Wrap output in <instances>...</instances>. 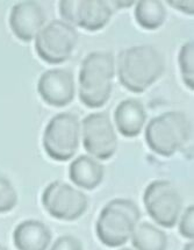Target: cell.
<instances>
[{
    "instance_id": "1",
    "label": "cell",
    "mask_w": 194,
    "mask_h": 250,
    "mask_svg": "<svg viewBox=\"0 0 194 250\" xmlns=\"http://www.w3.org/2000/svg\"><path fill=\"white\" fill-rule=\"evenodd\" d=\"M165 60L151 44H139L123 49L117 56V76L122 86L142 93L163 75Z\"/></svg>"
},
{
    "instance_id": "2",
    "label": "cell",
    "mask_w": 194,
    "mask_h": 250,
    "mask_svg": "<svg viewBox=\"0 0 194 250\" xmlns=\"http://www.w3.org/2000/svg\"><path fill=\"white\" fill-rule=\"evenodd\" d=\"M115 76L114 55L93 51L85 57L79 71V99L90 108L102 107L111 98Z\"/></svg>"
},
{
    "instance_id": "3",
    "label": "cell",
    "mask_w": 194,
    "mask_h": 250,
    "mask_svg": "<svg viewBox=\"0 0 194 250\" xmlns=\"http://www.w3.org/2000/svg\"><path fill=\"white\" fill-rule=\"evenodd\" d=\"M139 219L141 212L133 200H111L100 212L96 225L97 236L102 245L111 248L123 246L132 237Z\"/></svg>"
},
{
    "instance_id": "4",
    "label": "cell",
    "mask_w": 194,
    "mask_h": 250,
    "mask_svg": "<svg viewBox=\"0 0 194 250\" xmlns=\"http://www.w3.org/2000/svg\"><path fill=\"white\" fill-rule=\"evenodd\" d=\"M192 124L185 113L169 111L154 118L145 128V141L151 150L170 157L189 141Z\"/></svg>"
},
{
    "instance_id": "5",
    "label": "cell",
    "mask_w": 194,
    "mask_h": 250,
    "mask_svg": "<svg viewBox=\"0 0 194 250\" xmlns=\"http://www.w3.org/2000/svg\"><path fill=\"white\" fill-rule=\"evenodd\" d=\"M80 124L74 113H59L48 123L43 133V147L48 156L58 162L72 158L79 146Z\"/></svg>"
},
{
    "instance_id": "6",
    "label": "cell",
    "mask_w": 194,
    "mask_h": 250,
    "mask_svg": "<svg viewBox=\"0 0 194 250\" xmlns=\"http://www.w3.org/2000/svg\"><path fill=\"white\" fill-rule=\"evenodd\" d=\"M78 42V33L71 23L53 20L35 38V50L39 57L50 64L68 61Z\"/></svg>"
},
{
    "instance_id": "7",
    "label": "cell",
    "mask_w": 194,
    "mask_h": 250,
    "mask_svg": "<svg viewBox=\"0 0 194 250\" xmlns=\"http://www.w3.org/2000/svg\"><path fill=\"white\" fill-rule=\"evenodd\" d=\"M143 201L148 214L159 226L172 228L177 224L183 199L172 183L163 179L151 182L145 188Z\"/></svg>"
},
{
    "instance_id": "8",
    "label": "cell",
    "mask_w": 194,
    "mask_h": 250,
    "mask_svg": "<svg viewBox=\"0 0 194 250\" xmlns=\"http://www.w3.org/2000/svg\"><path fill=\"white\" fill-rule=\"evenodd\" d=\"M44 208L59 220H77L86 212L89 200L83 192L64 182L50 183L42 194Z\"/></svg>"
},
{
    "instance_id": "9",
    "label": "cell",
    "mask_w": 194,
    "mask_h": 250,
    "mask_svg": "<svg viewBox=\"0 0 194 250\" xmlns=\"http://www.w3.org/2000/svg\"><path fill=\"white\" fill-rule=\"evenodd\" d=\"M84 148L101 161L110 160L117 150V138L107 113L98 112L87 115L81 123Z\"/></svg>"
},
{
    "instance_id": "10",
    "label": "cell",
    "mask_w": 194,
    "mask_h": 250,
    "mask_svg": "<svg viewBox=\"0 0 194 250\" xmlns=\"http://www.w3.org/2000/svg\"><path fill=\"white\" fill-rule=\"evenodd\" d=\"M59 13L64 19L89 32L102 29L113 15L111 1L105 0H63Z\"/></svg>"
},
{
    "instance_id": "11",
    "label": "cell",
    "mask_w": 194,
    "mask_h": 250,
    "mask_svg": "<svg viewBox=\"0 0 194 250\" xmlns=\"http://www.w3.org/2000/svg\"><path fill=\"white\" fill-rule=\"evenodd\" d=\"M38 92L48 105L64 107L75 98L74 75L66 69L48 70L39 79Z\"/></svg>"
},
{
    "instance_id": "12",
    "label": "cell",
    "mask_w": 194,
    "mask_h": 250,
    "mask_svg": "<svg viewBox=\"0 0 194 250\" xmlns=\"http://www.w3.org/2000/svg\"><path fill=\"white\" fill-rule=\"evenodd\" d=\"M47 15L36 1H20L11 10L10 27L13 34L23 42H30L44 27Z\"/></svg>"
},
{
    "instance_id": "13",
    "label": "cell",
    "mask_w": 194,
    "mask_h": 250,
    "mask_svg": "<svg viewBox=\"0 0 194 250\" xmlns=\"http://www.w3.org/2000/svg\"><path fill=\"white\" fill-rule=\"evenodd\" d=\"M117 130L126 138H135L143 129L147 112L143 104L136 99L122 100L114 112Z\"/></svg>"
},
{
    "instance_id": "14",
    "label": "cell",
    "mask_w": 194,
    "mask_h": 250,
    "mask_svg": "<svg viewBox=\"0 0 194 250\" xmlns=\"http://www.w3.org/2000/svg\"><path fill=\"white\" fill-rule=\"evenodd\" d=\"M13 242L18 250H47L51 242V231L43 222L26 220L15 228Z\"/></svg>"
},
{
    "instance_id": "15",
    "label": "cell",
    "mask_w": 194,
    "mask_h": 250,
    "mask_svg": "<svg viewBox=\"0 0 194 250\" xmlns=\"http://www.w3.org/2000/svg\"><path fill=\"white\" fill-rule=\"evenodd\" d=\"M105 169L96 158L81 155L77 157L69 167L70 179L77 187L85 190H93L101 184Z\"/></svg>"
},
{
    "instance_id": "16",
    "label": "cell",
    "mask_w": 194,
    "mask_h": 250,
    "mask_svg": "<svg viewBox=\"0 0 194 250\" xmlns=\"http://www.w3.org/2000/svg\"><path fill=\"white\" fill-rule=\"evenodd\" d=\"M132 242L136 250H166L168 236L159 228L149 222L137 224L132 234Z\"/></svg>"
},
{
    "instance_id": "17",
    "label": "cell",
    "mask_w": 194,
    "mask_h": 250,
    "mask_svg": "<svg viewBox=\"0 0 194 250\" xmlns=\"http://www.w3.org/2000/svg\"><path fill=\"white\" fill-rule=\"evenodd\" d=\"M135 19L142 28L158 29L166 19V10L158 0H143L136 4Z\"/></svg>"
},
{
    "instance_id": "18",
    "label": "cell",
    "mask_w": 194,
    "mask_h": 250,
    "mask_svg": "<svg viewBox=\"0 0 194 250\" xmlns=\"http://www.w3.org/2000/svg\"><path fill=\"white\" fill-rule=\"evenodd\" d=\"M193 53L194 43L193 41L186 42L180 48L179 55H178V63L181 72V78L186 86L193 90L194 88V69H193Z\"/></svg>"
},
{
    "instance_id": "19",
    "label": "cell",
    "mask_w": 194,
    "mask_h": 250,
    "mask_svg": "<svg viewBox=\"0 0 194 250\" xmlns=\"http://www.w3.org/2000/svg\"><path fill=\"white\" fill-rule=\"evenodd\" d=\"M18 193L10 179L0 172V213L10 212L17 206Z\"/></svg>"
},
{
    "instance_id": "20",
    "label": "cell",
    "mask_w": 194,
    "mask_h": 250,
    "mask_svg": "<svg viewBox=\"0 0 194 250\" xmlns=\"http://www.w3.org/2000/svg\"><path fill=\"white\" fill-rule=\"evenodd\" d=\"M194 207L189 206L186 208V211L184 212L183 216H181L180 222H179V231L180 234L186 239L192 240L194 239Z\"/></svg>"
},
{
    "instance_id": "21",
    "label": "cell",
    "mask_w": 194,
    "mask_h": 250,
    "mask_svg": "<svg viewBox=\"0 0 194 250\" xmlns=\"http://www.w3.org/2000/svg\"><path fill=\"white\" fill-rule=\"evenodd\" d=\"M50 250H83V245L77 237L63 235L55 241Z\"/></svg>"
},
{
    "instance_id": "22",
    "label": "cell",
    "mask_w": 194,
    "mask_h": 250,
    "mask_svg": "<svg viewBox=\"0 0 194 250\" xmlns=\"http://www.w3.org/2000/svg\"><path fill=\"white\" fill-rule=\"evenodd\" d=\"M169 5H171L172 7H175V10L184 12L186 14H192L194 13V2L192 0H189V1H168Z\"/></svg>"
},
{
    "instance_id": "23",
    "label": "cell",
    "mask_w": 194,
    "mask_h": 250,
    "mask_svg": "<svg viewBox=\"0 0 194 250\" xmlns=\"http://www.w3.org/2000/svg\"><path fill=\"white\" fill-rule=\"evenodd\" d=\"M184 250H194V245H193V241H192V242H189V243H187V245L185 246Z\"/></svg>"
},
{
    "instance_id": "24",
    "label": "cell",
    "mask_w": 194,
    "mask_h": 250,
    "mask_svg": "<svg viewBox=\"0 0 194 250\" xmlns=\"http://www.w3.org/2000/svg\"><path fill=\"white\" fill-rule=\"evenodd\" d=\"M0 250H7V249H6L5 247H2L1 245H0Z\"/></svg>"
},
{
    "instance_id": "25",
    "label": "cell",
    "mask_w": 194,
    "mask_h": 250,
    "mask_svg": "<svg viewBox=\"0 0 194 250\" xmlns=\"http://www.w3.org/2000/svg\"><path fill=\"white\" fill-rule=\"evenodd\" d=\"M121 250H132V249H128V248H123V249H121Z\"/></svg>"
}]
</instances>
